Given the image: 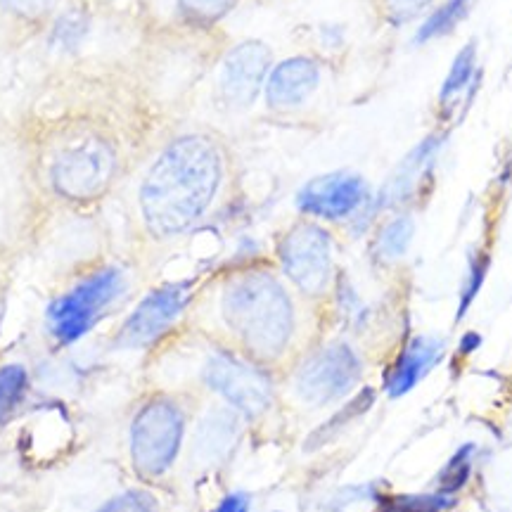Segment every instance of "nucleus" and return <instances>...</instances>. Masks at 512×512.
<instances>
[{"label": "nucleus", "instance_id": "9", "mask_svg": "<svg viewBox=\"0 0 512 512\" xmlns=\"http://www.w3.org/2000/svg\"><path fill=\"white\" fill-rule=\"evenodd\" d=\"M361 377V361L356 351L344 342L325 344L304 361L297 373V394L309 403H328L342 399L356 387Z\"/></svg>", "mask_w": 512, "mask_h": 512}, {"label": "nucleus", "instance_id": "15", "mask_svg": "<svg viewBox=\"0 0 512 512\" xmlns=\"http://www.w3.org/2000/svg\"><path fill=\"white\" fill-rule=\"evenodd\" d=\"M444 354V342L430 337H415L408 344L406 351L396 361L394 373L387 380V392L392 399L408 394L425 377L430 370L437 366V361Z\"/></svg>", "mask_w": 512, "mask_h": 512}, {"label": "nucleus", "instance_id": "20", "mask_svg": "<svg viewBox=\"0 0 512 512\" xmlns=\"http://www.w3.org/2000/svg\"><path fill=\"white\" fill-rule=\"evenodd\" d=\"M238 437V422L228 413H214L202 422L197 434V448L207 453H221Z\"/></svg>", "mask_w": 512, "mask_h": 512}, {"label": "nucleus", "instance_id": "5", "mask_svg": "<svg viewBox=\"0 0 512 512\" xmlns=\"http://www.w3.org/2000/svg\"><path fill=\"white\" fill-rule=\"evenodd\" d=\"M273 64V48L259 38H245L221 50L211 69L214 105L223 114H235V117L252 112L264 95Z\"/></svg>", "mask_w": 512, "mask_h": 512}, {"label": "nucleus", "instance_id": "21", "mask_svg": "<svg viewBox=\"0 0 512 512\" xmlns=\"http://www.w3.org/2000/svg\"><path fill=\"white\" fill-rule=\"evenodd\" d=\"M27 384L29 375L22 366H17V363L0 366V422H5L15 413L24 392H27Z\"/></svg>", "mask_w": 512, "mask_h": 512}, {"label": "nucleus", "instance_id": "26", "mask_svg": "<svg viewBox=\"0 0 512 512\" xmlns=\"http://www.w3.org/2000/svg\"><path fill=\"white\" fill-rule=\"evenodd\" d=\"M486 268H489V259H486V256H479V259L472 261L470 275H467V283H465V290H463V297H460L458 320L465 316L467 309H470V304L475 302L479 290H482V283L486 278Z\"/></svg>", "mask_w": 512, "mask_h": 512}, {"label": "nucleus", "instance_id": "25", "mask_svg": "<svg viewBox=\"0 0 512 512\" xmlns=\"http://www.w3.org/2000/svg\"><path fill=\"white\" fill-rule=\"evenodd\" d=\"M98 512H157V505L143 491H126L102 505Z\"/></svg>", "mask_w": 512, "mask_h": 512}, {"label": "nucleus", "instance_id": "19", "mask_svg": "<svg viewBox=\"0 0 512 512\" xmlns=\"http://www.w3.org/2000/svg\"><path fill=\"white\" fill-rule=\"evenodd\" d=\"M413 233H415V223L408 214H401L389 223H384L375 240L377 259L387 261V264L389 261L401 259V256L408 252V247H411Z\"/></svg>", "mask_w": 512, "mask_h": 512}, {"label": "nucleus", "instance_id": "4", "mask_svg": "<svg viewBox=\"0 0 512 512\" xmlns=\"http://www.w3.org/2000/svg\"><path fill=\"white\" fill-rule=\"evenodd\" d=\"M131 287L126 266L100 264L62 290L46 309V328L57 344H74L88 335Z\"/></svg>", "mask_w": 512, "mask_h": 512}, {"label": "nucleus", "instance_id": "28", "mask_svg": "<svg viewBox=\"0 0 512 512\" xmlns=\"http://www.w3.org/2000/svg\"><path fill=\"white\" fill-rule=\"evenodd\" d=\"M247 510H249L247 496L233 494V496L223 498V503L219 505V510H216V512H247Z\"/></svg>", "mask_w": 512, "mask_h": 512}, {"label": "nucleus", "instance_id": "8", "mask_svg": "<svg viewBox=\"0 0 512 512\" xmlns=\"http://www.w3.org/2000/svg\"><path fill=\"white\" fill-rule=\"evenodd\" d=\"M192 299L190 283H169L140 299L114 337L117 349H147L176 325Z\"/></svg>", "mask_w": 512, "mask_h": 512}, {"label": "nucleus", "instance_id": "3", "mask_svg": "<svg viewBox=\"0 0 512 512\" xmlns=\"http://www.w3.org/2000/svg\"><path fill=\"white\" fill-rule=\"evenodd\" d=\"M216 311L223 330L256 361H278L297 332L292 292L271 268H242L223 280Z\"/></svg>", "mask_w": 512, "mask_h": 512}, {"label": "nucleus", "instance_id": "7", "mask_svg": "<svg viewBox=\"0 0 512 512\" xmlns=\"http://www.w3.org/2000/svg\"><path fill=\"white\" fill-rule=\"evenodd\" d=\"M183 439V413L166 399L150 401L131 427V458L143 475H162L174 463Z\"/></svg>", "mask_w": 512, "mask_h": 512}, {"label": "nucleus", "instance_id": "6", "mask_svg": "<svg viewBox=\"0 0 512 512\" xmlns=\"http://www.w3.org/2000/svg\"><path fill=\"white\" fill-rule=\"evenodd\" d=\"M280 271L306 299H320L335 285V240L316 221H297L278 242Z\"/></svg>", "mask_w": 512, "mask_h": 512}, {"label": "nucleus", "instance_id": "10", "mask_svg": "<svg viewBox=\"0 0 512 512\" xmlns=\"http://www.w3.org/2000/svg\"><path fill=\"white\" fill-rule=\"evenodd\" d=\"M325 64L318 55L299 53L275 60L261 102L271 114H297L323 86Z\"/></svg>", "mask_w": 512, "mask_h": 512}, {"label": "nucleus", "instance_id": "18", "mask_svg": "<svg viewBox=\"0 0 512 512\" xmlns=\"http://www.w3.org/2000/svg\"><path fill=\"white\" fill-rule=\"evenodd\" d=\"M475 72H477V46L475 43H467V46L456 55L451 69H448L444 86H441L439 105L444 107V110L446 107H451L453 102H456L460 95L472 86V81H475Z\"/></svg>", "mask_w": 512, "mask_h": 512}, {"label": "nucleus", "instance_id": "16", "mask_svg": "<svg viewBox=\"0 0 512 512\" xmlns=\"http://www.w3.org/2000/svg\"><path fill=\"white\" fill-rule=\"evenodd\" d=\"M69 0H0V15L34 36H43Z\"/></svg>", "mask_w": 512, "mask_h": 512}, {"label": "nucleus", "instance_id": "17", "mask_svg": "<svg viewBox=\"0 0 512 512\" xmlns=\"http://www.w3.org/2000/svg\"><path fill=\"white\" fill-rule=\"evenodd\" d=\"M470 5L472 0H444V3L420 24L413 41L415 46H425V43L434 41V38H444L451 34V31L467 17Z\"/></svg>", "mask_w": 512, "mask_h": 512}, {"label": "nucleus", "instance_id": "12", "mask_svg": "<svg viewBox=\"0 0 512 512\" xmlns=\"http://www.w3.org/2000/svg\"><path fill=\"white\" fill-rule=\"evenodd\" d=\"M368 183L351 171L313 178L299 190L297 207L302 214L323 221H344L356 216L368 204Z\"/></svg>", "mask_w": 512, "mask_h": 512}, {"label": "nucleus", "instance_id": "23", "mask_svg": "<svg viewBox=\"0 0 512 512\" xmlns=\"http://www.w3.org/2000/svg\"><path fill=\"white\" fill-rule=\"evenodd\" d=\"M456 505L451 494H427V496H408L394 503V512H444Z\"/></svg>", "mask_w": 512, "mask_h": 512}, {"label": "nucleus", "instance_id": "24", "mask_svg": "<svg viewBox=\"0 0 512 512\" xmlns=\"http://www.w3.org/2000/svg\"><path fill=\"white\" fill-rule=\"evenodd\" d=\"M373 399H375L373 389H366V392H363V394H358L356 399L349 403V408H347V411H342V413H339V415H335V418H332V420H335V422H330L328 427H323V430H320L318 434H313L311 439H316V441H313L311 446H316V444H323V441H328V439L332 437V434H335L337 425H342V422H344V425H347V422H349L351 418H356V415L366 413L368 408L373 406Z\"/></svg>", "mask_w": 512, "mask_h": 512}, {"label": "nucleus", "instance_id": "1", "mask_svg": "<svg viewBox=\"0 0 512 512\" xmlns=\"http://www.w3.org/2000/svg\"><path fill=\"white\" fill-rule=\"evenodd\" d=\"M147 119L126 81L57 86L34 138L43 188L69 207L105 200L124 176L133 133Z\"/></svg>", "mask_w": 512, "mask_h": 512}, {"label": "nucleus", "instance_id": "13", "mask_svg": "<svg viewBox=\"0 0 512 512\" xmlns=\"http://www.w3.org/2000/svg\"><path fill=\"white\" fill-rule=\"evenodd\" d=\"M240 0H164L150 10L143 34H209L238 8Z\"/></svg>", "mask_w": 512, "mask_h": 512}, {"label": "nucleus", "instance_id": "22", "mask_svg": "<svg viewBox=\"0 0 512 512\" xmlns=\"http://www.w3.org/2000/svg\"><path fill=\"white\" fill-rule=\"evenodd\" d=\"M475 448L472 446H463L456 456L451 458V463L446 465V470L441 472V479H439V489L441 494H453V491L463 489L467 477H470V456Z\"/></svg>", "mask_w": 512, "mask_h": 512}, {"label": "nucleus", "instance_id": "27", "mask_svg": "<svg viewBox=\"0 0 512 512\" xmlns=\"http://www.w3.org/2000/svg\"><path fill=\"white\" fill-rule=\"evenodd\" d=\"M430 3L432 0H384V10H387V17L392 22L403 24L408 19L418 17Z\"/></svg>", "mask_w": 512, "mask_h": 512}, {"label": "nucleus", "instance_id": "2", "mask_svg": "<svg viewBox=\"0 0 512 512\" xmlns=\"http://www.w3.org/2000/svg\"><path fill=\"white\" fill-rule=\"evenodd\" d=\"M230 150L209 128H178L147 157L136 185V214L150 240L188 233L209 214L226 185Z\"/></svg>", "mask_w": 512, "mask_h": 512}, {"label": "nucleus", "instance_id": "14", "mask_svg": "<svg viewBox=\"0 0 512 512\" xmlns=\"http://www.w3.org/2000/svg\"><path fill=\"white\" fill-rule=\"evenodd\" d=\"M444 143V136H430L422 140L420 145H415L413 152H408V157L396 166L394 176L389 178L387 185H384L377 204H380V207H396V204L406 202L408 197L415 195V190L420 188V183L425 181V176L432 171L434 159L439 157Z\"/></svg>", "mask_w": 512, "mask_h": 512}, {"label": "nucleus", "instance_id": "29", "mask_svg": "<svg viewBox=\"0 0 512 512\" xmlns=\"http://www.w3.org/2000/svg\"><path fill=\"white\" fill-rule=\"evenodd\" d=\"M479 344H482V337H479L477 332H467L463 342H460V351H463V354H470V351H475Z\"/></svg>", "mask_w": 512, "mask_h": 512}, {"label": "nucleus", "instance_id": "11", "mask_svg": "<svg viewBox=\"0 0 512 512\" xmlns=\"http://www.w3.org/2000/svg\"><path fill=\"white\" fill-rule=\"evenodd\" d=\"M204 380L214 392L247 415H259L271 406V382L254 363L240 361L226 351L207 358Z\"/></svg>", "mask_w": 512, "mask_h": 512}]
</instances>
